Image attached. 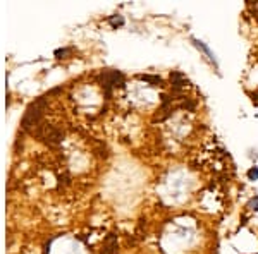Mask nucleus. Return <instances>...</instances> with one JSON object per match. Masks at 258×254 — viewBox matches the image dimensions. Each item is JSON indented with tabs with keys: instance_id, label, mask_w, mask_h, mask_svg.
Returning <instances> with one entry per match:
<instances>
[{
	"instance_id": "obj_1",
	"label": "nucleus",
	"mask_w": 258,
	"mask_h": 254,
	"mask_svg": "<svg viewBox=\"0 0 258 254\" xmlns=\"http://www.w3.org/2000/svg\"><path fill=\"white\" fill-rule=\"evenodd\" d=\"M193 41H195V47H197L198 50H202V52L203 53H205V55L207 57H209V59L212 60V62H214V64H215V59H214V53H212L210 52V50H209V47H207V45L205 43H203V41H200V40H195L193 38Z\"/></svg>"
},
{
	"instance_id": "obj_2",
	"label": "nucleus",
	"mask_w": 258,
	"mask_h": 254,
	"mask_svg": "<svg viewBox=\"0 0 258 254\" xmlns=\"http://www.w3.org/2000/svg\"><path fill=\"white\" fill-rule=\"evenodd\" d=\"M248 176H249V179H256L258 177V168H251L248 172Z\"/></svg>"
}]
</instances>
